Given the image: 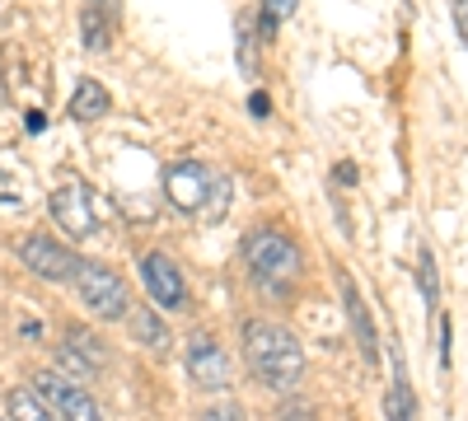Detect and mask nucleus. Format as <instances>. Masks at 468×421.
I'll use <instances>...</instances> for the list:
<instances>
[{"label":"nucleus","mask_w":468,"mask_h":421,"mask_svg":"<svg viewBox=\"0 0 468 421\" xmlns=\"http://www.w3.org/2000/svg\"><path fill=\"white\" fill-rule=\"evenodd\" d=\"M244 356H249V370L258 384L267 389H295L300 374H304V352L291 328L282 323H244Z\"/></svg>","instance_id":"obj_1"},{"label":"nucleus","mask_w":468,"mask_h":421,"mask_svg":"<svg viewBox=\"0 0 468 421\" xmlns=\"http://www.w3.org/2000/svg\"><path fill=\"white\" fill-rule=\"evenodd\" d=\"M244 258H249L253 281L277 290V295H286L300 277V248L291 244V235H282V229H253L244 239Z\"/></svg>","instance_id":"obj_2"},{"label":"nucleus","mask_w":468,"mask_h":421,"mask_svg":"<svg viewBox=\"0 0 468 421\" xmlns=\"http://www.w3.org/2000/svg\"><path fill=\"white\" fill-rule=\"evenodd\" d=\"M52 216L61 220L66 235H75V239H90L94 229L108 220V202L94 193L90 183L70 178V183H61L57 193H52Z\"/></svg>","instance_id":"obj_3"},{"label":"nucleus","mask_w":468,"mask_h":421,"mask_svg":"<svg viewBox=\"0 0 468 421\" xmlns=\"http://www.w3.org/2000/svg\"><path fill=\"white\" fill-rule=\"evenodd\" d=\"M75 295H80L90 314H99L108 323L127 319V286H122V277H112L99 262H75Z\"/></svg>","instance_id":"obj_4"},{"label":"nucleus","mask_w":468,"mask_h":421,"mask_svg":"<svg viewBox=\"0 0 468 421\" xmlns=\"http://www.w3.org/2000/svg\"><path fill=\"white\" fill-rule=\"evenodd\" d=\"M33 394L52 407V416H57V421H103L99 403H94L80 384H70L66 374H52V370L33 374Z\"/></svg>","instance_id":"obj_5"},{"label":"nucleus","mask_w":468,"mask_h":421,"mask_svg":"<svg viewBox=\"0 0 468 421\" xmlns=\"http://www.w3.org/2000/svg\"><path fill=\"white\" fill-rule=\"evenodd\" d=\"M211 187H216V174L197 160H178L169 164L165 174V197L183 211V216H202L207 202H211Z\"/></svg>","instance_id":"obj_6"},{"label":"nucleus","mask_w":468,"mask_h":421,"mask_svg":"<svg viewBox=\"0 0 468 421\" xmlns=\"http://www.w3.org/2000/svg\"><path fill=\"white\" fill-rule=\"evenodd\" d=\"M141 281H145L150 300L160 304V310H183L187 286H183V272L174 267L169 253H141Z\"/></svg>","instance_id":"obj_7"},{"label":"nucleus","mask_w":468,"mask_h":421,"mask_svg":"<svg viewBox=\"0 0 468 421\" xmlns=\"http://www.w3.org/2000/svg\"><path fill=\"white\" fill-rule=\"evenodd\" d=\"M19 258H24L28 272L48 277V281H66V277H75V258H70V248H61V244L48 239V235H28V239L19 244Z\"/></svg>","instance_id":"obj_8"},{"label":"nucleus","mask_w":468,"mask_h":421,"mask_svg":"<svg viewBox=\"0 0 468 421\" xmlns=\"http://www.w3.org/2000/svg\"><path fill=\"white\" fill-rule=\"evenodd\" d=\"M187 379L197 389H225L229 384V356H225V347H216L211 337H192V347H187Z\"/></svg>","instance_id":"obj_9"},{"label":"nucleus","mask_w":468,"mask_h":421,"mask_svg":"<svg viewBox=\"0 0 468 421\" xmlns=\"http://www.w3.org/2000/svg\"><path fill=\"white\" fill-rule=\"evenodd\" d=\"M337 290H342V310H346V319H351V332H356V342H361V356L375 365V361H379V332H375V319H370V310H366V300H361L356 281H351L346 272L337 277Z\"/></svg>","instance_id":"obj_10"},{"label":"nucleus","mask_w":468,"mask_h":421,"mask_svg":"<svg viewBox=\"0 0 468 421\" xmlns=\"http://www.w3.org/2000/svg\"><path fill=\"white\" fill-rule=\"evenodd\" d=\"M108 108H112V99H108V89L99 80H80V85H75V94H70V118L75 122H94V118H103Z\"/></svg>","instance_id":"obj_11"},{"label":"nucleus","mask_w":468,"mask_h":421,"mask_svg":"<svg viewBox=\"0 0 468 421\" xmlns=\"http://www.w3.org/2000/svg\"><path fill=\"white\" fill-rule=\"evenodd\" d=\"M80 33H85V47L90 52H103L112 43V15H103L94 5H80Z\"/></svg>","instance_id":"obj_12"},{"label":"nucleus","mask_w":468,"mask_h":421,"mask_svg":"<svg viewBox=\"0 0 468 421\" xmlns=\"http://www.w3.org/2000/svg\"><path fill=\"white\" fill-rule=\"evenodd\" d=\"M5 407H10V421H57V416H52V407H48L43 398H37L33 389H10Z\"/></svg>","instance_id":"obj_13"},{"label":"nucleus","mask_w":468,"mask_h":421,"mask_svg":"<svg viewBox=\"0 0 468 421\" xmlns=\"http://www.w3.org/2000/svg\"><path fill=\"white\" fill-rule=\"evenodd\" d=\"M127 319H132V332H136L141 347H154V352H165V347H169V328L154 319L150 310H127Z\"/></svg>","instance_id":"obj_14"},{"label":"nucleus","mask_w":468,"mask_h":421,"mask_svg":"<svg viewBox=\"0 0 468 421\" xmlns=\"http://www.w3.org/2000/svg\"><path fill=\"white\" fill-rule=\"evenodd\" d=\"M399 374H394V389H388V421H417V398H412V389H408V379H403V365H394Z\"/></svg>","instance_id":"obj_15"},{"label":"nucleus","mask_w":468,"mask_h":421,"mask_svg":"<svg viewBox=\"0 0 468 421\" xmlns=\"http://www.w3.org/2000/svg\"><path fill=\"white\" fill-rule=\"evenodd\" d=\"M417 286H421L426 310H436V300H441V277H436V258H431V248H421V253H417Z\"/></svg>","instance_id":"obj_16"},{"label":"nucleus","mask_w":468,"mask_h":421,"mask_svg":"<svg viewBox=\"0 0 468 421\" xmlns=\"http://www.w3.org/2000/svg\"><path fill=\"white\" fill-rule=\"evenodd\" d=\"M66 347H75V352H80L94 370H103V361H108V347H103V342L90 332V328H70V337H66Z\"/></svg>","instance_id":"obj_17"},{"label":"nucleus","mask_w":468,"mask_h":421,"mask_svg":"<svg viewBox=\"0 0 468 421\" xmlns=\"http://www.w3.org/2000/svg\"><path fill=\"white\" fill-rule=\"evenodd\" d=\"M229 197H234L229 178H220V174H216V187H211V202H207L202 220H225V211H229Z\"/></svg>","instance_id":"obj_18"},{"label":"nucleus","mask_w":468,"mask_h":421,"mask_svg":"<svg viewBox=\"0 0 468 421\" xmlns=\"http://www.w3.org/2000/svg\"><path fill=\"white\" fill-rule=\"evenodd\" d=\"M57 361H61V370L70 374V384H75V379H90V374H99V370H94V365H90L80 352H75V347H61V352H57Z\"/></svg>","instance_id":"obj_19"},{"label":"nucleus","mask_w":468,"mask_h":421,"mask_svg":"<svg viewBox=\"0 0 468 421\" xmlns=\"http://www.w3.org/2000/svg\"><path fill=\"white\" fill-rule=\"evenodd\" d=\"M253 37H258V33H253V15H244V19H239V66H244V70H258Z\"/></svg>","instance_id":"obj_20"},{"label":"nucleus","mask_w":468,"mask_h":421,"mask_svg":"<svg viewBox=\"0 0 468 421\" xmlns=\"http://www.w3.org/2000/svg\"><path fill=\"white\" fill-rule=\"evenodd\" d=\"M295 5H300V0H262V19L267 24H282V19L295 15Z\"/></svg>","instance_id":"obj_21"},{"label":"nucleus","mask_w":468,"mask_h":421,"mask_svg":"<svg viewBox=\"0 0 468 421\" xmlns=\"http://www.w3.org/2000/svg\"><path fill=\"white\" fill-rule=\"evenodd\" d=\"M202 421H244V412H239V403H220V407H207Z\"/></svg>","instance_id":"obj_22"},{"label":"nucleus","mask_w":468,"mask_h":421,"mask_svg":"<svg viewBox=\"0 0 468 421\" xmlns=\"http://www.w3.org/2000/svg\"><path fill=\"white\" fill-rule=\"evenodd\" d=\"M0 206H5V211H15V206H19L15 187H10V174H0Z\"/></svg>","instance_id":"obj_23"},{"label":"nucleus","mask_w":468,"mask_h":421,"mask_svg":"<svg viewBox=\"0 0 468 421\" xmlns=\"http://www.w3.org/2000/svg\"><path fill=\"white\" fill-rule=\"evenodd\" d=\"M454 28L463 33V43H468V0H454Z\"/></svg>","instance_id":"obj_24"},{"label":"nucleus","mask_w":468,"mask_h":421,"mask_svg":"<svg viewBox=\"0 0 468 421\" xmlns=\"http://www.w3.org/2000/svg\"><path fill=\"white\" fill-rule=\"evenodd\" d=\"M249 112H253V118H267V112H271L267 94H253V99H249Z\"/></svg>","instance_id":"obj_25"},{"label":"nucleus","mask_w":468,"mask_h":421,"mask_svg":"<svg viewBox=\"0 0 468 421\" xmlns=\"http://www.w3.org/2000/svg\"><path fill=\"white\" fill-rule=\"evenodd\" d=\"M333 178H342V187H351V183H356V164H337Z\"/></svg>","instance_id":"obj_26"},{"label":"nucleus","mask_w":468,"mask_h":421,"mask_svg":"<svg viewBox=\"0 0 468 421\" xmlns=\"http://www.w3.org/2000/svg\"><path fill=\"white\" fill-rule=\"evenodd\" d=\"M85 5H94V10H103V15L117 19V0H85Z\"/></svg>","instance_id":"obj_27"}]
</instances>
